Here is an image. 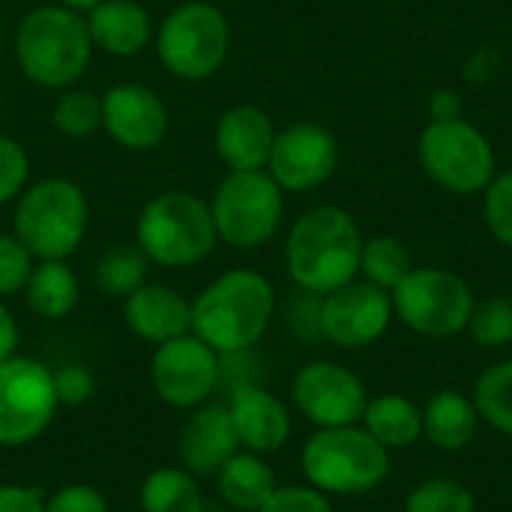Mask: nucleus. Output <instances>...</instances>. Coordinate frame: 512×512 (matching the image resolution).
I'll return each instance as SVG.
<instances>
[{
    "mask_svg": "<svg viewBox=\"0 0 512 512\" xmlns=\"http://www.w3.org/2000/svg\"><path fill=\"white\" fill-rule=\"evenodd\" d=\"M258 512H333L324 492L312 486H282Z\"/></svg>",
    "mask_w": 512,
    "mask_h": 512,
    "instance_id": "36",
    "label": "nucleus"
},
{
    "mask_svg": "<svg viewBox=\"0 0 512 512\" xmlns=\"http://www.w3.org/2000/svg\"><path fill=\"white\" fill-rule=\"evenodd\" d=\"M393 309L405 327L423 336H456L468 330L474 294L450 270L420 267L393 288Z\"/></svg>",
    "mask_w": 512,
    "mask_h": 512,
    "instance_id": "9",
    "label": "nucleus"
},
{
    "mask_svg": "<svg viewBox=\"0 0 512 512\" xmlns=\"http://www.w3.org/2000/svg\"><path fill=\"white\" fill-rule=\"evenodd\" d=\"M168 105L144 84H114L102 93V129L123 150H153L168 135Z\"/></svg>",
    "mask_w": 512,
    "mask_h": 512,
    "instance_id": "16",
    "label": "nucleus"
},
{
    "mask_svg": "<svg viewBox=\"0 0 512 512\" xmlns=\"http://www.w3.org/2000/svg\"><path fill=\"white\" fill-rule=\"evenodd\" d=\"M93 48L111 57H135L153 36L150 12L135 0H105L87 12Z\"/></svg>",
    "mask_w": 512,
    "mask_h": 512,
    "instance_id": "21",
    "label": "nucleus"
},
{
    "mask_svg": "<svg viewBox=\"0 0 512 512\" xmlns=\"http://www.w3.org/2000/svg\"><path fill=\"white\" fill-rule=\"evenodd\" d=\"M126 327L153 345L192 333V303L168 285H141L123 303Z\"/></svg>",
    "mask_w": 512,
    "mask_h": 512,
    "instance_id": "18",
    "label": "nucleus"
},
{
    "mask_svg": "<svg viewBox=\"0 0 512 512\" xmlns=\"http://www.w3.org/2000/svg\"><path fill=\"white\" fill-rule=\"evenodd\" d=\"M363 429L387 450H408L423 435V411L408 396H378L363 411Z\"/></svg>",
    "mask_w": 512,
    "mask_h": 512,
    "instance_id": "25",
    "label": "nucleus"
},
{
    "mask_svg": "<svg viewBox=\"0 0 512 512\" xmlns=\"http://www.w3.org/2000/svg\"><path fill=\"white\" fill-rule=\"evenodd\" d=\"M240 441L228 414V405H204L180 432V465L192 477L216 474L234 453Z\"/></svg>",
    "mask_w": 512,
    "mask_h": 512,
    "instance_id": "19",
    "label": "nucleus"
},
{
    "mask_svg": "<svg viewBox=\"0 0 512 512\" xmlns=\"http://www.w3.org/2000/svg\"><path fill=\"white\" fill-rule=\"evenodd\" d=\"M135 240L159 267L183 270L201 264L219 240L210 201L186 189H165L153 195L138 213Z\"/></svg>",
    "mask_w": 512,
    "mask_h": 512,
    "instance_id": "4",
    "label": "nucleus"
},
{
    "mask_svg": "<svg viewBox=\"0 0 512 512\" xmlns=\"http://www.w3.org/2000/svg\"><path fill=\"white\" fill-rule=\"evenodd\" d=\"M219 372H222L219 354L195 333L156 345L150 363L153 390L171 408L204 405L219 384Z\"/></svg>",
    "mask_w": 512,
    "mask_h": 512,
    "instance_id": "12",
    "label": "nucleus"
},
{
    "mask_svg": "<svg viewBox=\"0 0 512 512\" xmlns=\"http://www.w3.org/2000/svg\"><path fill=\"white\" fill-rule=\"evenodd\" d=\"M0 512H45V495L36 486H0Z\"/></svg>",
    "mask_w": 512,
    "mask_h": 512,
    "instance_id": "39",
    "label": "nucleus"
},
{
    "mask_svg": "<svg viewBox=\"0 0 512 512\" xmlns=\"http://www.w3.org/2000/svg\"><path fill=\"white\" fill-rule=\"evenodd\" d=\"M339 165L336 138L318 123H294L276 135L270 150V177L282 192H306L330 180Z\"/></svg>",
    "mask_w": 512,
    "mask_h": 512,
    "instance_id": "15",
    "label": "nucleus"
},
{
    "mask_svg": "<svg viewBox=\"0 0 512 512\" xmlns=\"http://www.w3.org/2000/svg\"><path fill=\"white\" fill-rule=\"evenodd\" d=\"M228 414L237 432L240 447L249 453H276L288 444L291 438V417L288 408L264 387L258 384H243L231 393Z\"/></svg>",
    "mask_w": 512,
    "mask_h": 512,
    "instance_id": "17",
    "label": "nucleus"
},
{
    "mask_svg": "<svg viewBox=\"0 0 512 512\" xmlns=\"http://www.w3.org/2000/svg\"><path fill=\"white\" fill-rule=\"evenodd\" d=\"M78 276L66 261H39L24 285V300L33 315L45 321H63L78 306Z\"/></svg>",
    "mask_w": 512,
    "mask_h": 512,
    "instance_id": "24",
    "label": "nucleus"
},
{
    "mask_svg": "<svg viewBox=\"0 0 512 512\" xmlns=\"http://www.w3.org/2000/svg\"><path fill=\"white\" fill-rule=\"evenodd\" d=\"M282 189L264 171H231L210 198L219 240L234 249H255L273 240L282 225Z\"/></svg>",
    "mask_w": 512,
    "mask_h": 512,
    "instance_id": "8",
    "label": "nucleus"
},
{
    "mask_svg": "<svg viewBox=\"0 0 512 512\" xmlns=\"http://www.w3.org/2000/svg\"><path fill=\"white\" fill-rule=\"evenodd\" d=\"M486 222L504 246H512V171L498 177L495 183H489Z\"/></svg>",
    "mask_w": 512,
    "mask_h": 512,
    "instance_id": "35",
    "label": "nucleus"
},
{
    "mask_svg": "<svg viewBox=\"0 0 512 512\" xmlns=\"http://www.w3.org/2000/svg\"><path fill=\"white\" fill-rule=\"evenodd\" d=\"M141 512H204V495L183 468H156L138 492Z\"/></svg>",
    "mask_w": 512,
    "mask_h": 512,
    "instance_id": "26",
    "label": "nucleus"
},
{
    "mask_svg": "<svg viewBox=\"0 0 512 512\" xmlns=\"http://www.w3.org/2000/svg\"><path fill=\"white\" fill-rule=\"evenodd\" d=\"M147 264L150 258L138 246H114L111 252L102 255L96 264V288L108 297H129L147 282Z\"/></svg>",
    "mask_w": 512,
    "mask_h": 512,
    "instance_id": "27",
    "label": "nucleus"
},
{
    "mask_svg": "<svg viewBox=\"0 0 512 512\" xmlns=\"http://www.w3.org/2000/svg\"><path fill=\"white\" fill-rule=\"evenodd\" d=\"M27 177H30V159L24 147L12 135L0 132V204L15 201L27 189Z\"/></svg>",
    "mask_w": 512,
    "mask_h": 512,
    "instance_id": "34",
    "label": "nucleus"
},
{
    "mask_svg": "<svg viewBox=\"0 0 512 512\" xmlns=\"http://www.w3.org/2000/svg\"><path fill=\"white\" fill-rule=\"evenodd\" d=\"M216 153L231 171H264L276 141L270 117L255 105H234L216 123Z\"/></svg>",
    "mask_w": 512,
    "mask_h": 512,
    "instance_id": "20",
    "label": "nucleus"
},
{
    "mask_svg": "<svg viewBox=\"0 0 512 512\" xmlns=\"http://www.w3.org/2000/svg\"><path fill=\"white\" fill-rule=\"evenodd\" d=\"M90 222L84 189L66 177H48L15 198L12 234L33 261H66L78 252Z\"/></svg>",
    "mask_w": 512,
    "mask_h": 512,
    "instance_id": "5",
    "label": "nucleus"
},
{
    "mask_svg": "<svg viewBox=\"0 0 512 512\" xmlns=\"http://www.w3.org/2000/svg\"><path fill=\"white\" fill-rule=\"evenodd\" d=\"M393 318V297L372 282H348L318 306V330L339 348H366L384 336Z\"/></svg>",
    "mask_w": 512,
    "mask_h": 512,
    "instance_id": "14",
    "label": "nucleus"
},
{
    "mask_svg": "<svg viewBox=\"0 0 512 512\" xmlns=\"http://www.w3.org/2000/svg\"><path fill=\"white\" fill-rule=\"evenodd\" d=\"M474 408L492 429L512 435V360L489 366L474 384Z\"/></svg>",
    "mask_w": 512,
    "mask_h": 512,
    "instance_id": "28",
    "label": "nucleus"
},
{
    "mask_svg": "<svg viewBox=\"0 0 512 512\" xmlns=\"http://www.w3.org/2000/svg\"><path fill=\"white\" fill-rule=\"evenodd\" d=\"M0 114H3V90H0Z\"/></svg>",
    "mask_w": 512,
    "mask_h": 512,
    "instance_id": "43",
    "label": "nucleus"
},
{
    "mask_svg": "<svg viewBox=\"0 0 512 512\" xmlns=\"http://www.w3.org/2000/svg\"><path fill=\"white\" fill-rule=\"evenodd\" d=\"M96 390V381L90 375V369L78 366V363H69V366H60L54 372V393H57V402L60 405H84Z\"/></svg>",
    "mask_w": 512,
    "mask_h": 512,
    "instance_id": "38",
    "label": "nucleus"
},
{
    "mask_svg": "<svg viewBox=\"0 0 512 512\" xmlns=\"http://www.w3.org/2000/svg\"><path fill=\"white\" fill-rule=\"evenodd\" d=\"M297 411L318 429L357 426L369 405L363 381L339 363H306L291 381Z\"/></svg>",
    "mask_w": 512,
    "mask_h": 512,
    "instance_id": "13",
    "label": "nucleus"
},
{
    "mask_svg": "<svg viewBox=\"0 0 512 512\" xmlns=\"http://www.w3.org/2000/svg\"><path fill=\"white\" fill-rule=\"evenodd\" d=\"M432 120L435 123H441V120H459V114H462V99H459V93H453V90H438L435 96H432Z\"/></svg>",
    "mask_w": 512,
    "mask_h": 512,
    "instance_id": "40",
    "label": "nucleus"
},
{
    "mask_svg": "<svg viewBox=\"0 0 512 512\" xmlns=\"http://www.w3.org/2000/svg\"><path fill=\"white\" fill-rule=\"evenodd\" d=\"M231 48L228 15L210 0L174 6L156 30L159 63L183 81H204L219 72Z\"/></svg>",
    "mask_w": 512,
    "mask_h": 512,
    "instance_id": "7",
    "label": "nucleus"
},
{
    "mask_svg": "<svg viewBox=\"0 0 512 512\" xmlns=\"http://www.w3.org/2000/svg\"><path fill=\"white\" fill-rule=\"evenodd\" d=\"M303 474L312 489L324 495H363L378 489L390 474V450L366 429L336 426L318 429L303 453Z\"/></svg>",
    "mask_w": 512,
    "mask_h": 512,
    "instance_id": "6",
    "label": "nucleus"
},
{
    "mask_svg": "<svg viewBox=\"0 0 512 512\" xmlns=\"http://www.w3.org/2000/svg\"><path fill=\"white\" fill-rule=\"evenodd\" d=\"M420 159L435 183L459 195L486 189L495 174L489 141L465 120H432L420 138Z\"/></svg>",
    "mask_w": 512,
    "mask_h": 512,
    "instance_id": "11",
    "label": "nucleus"
},
{
    "mask_svg": "<svg viewBox=\"0 0 512 512\" xmlns=\"http://www.w3.org/2000/svg\"><path fill=\"white\" fill-rule=\"evenodd\" d=\"M33 270V255L15 234H0V300L24 291Z\"/></svg>",
    "mask_w": 512,
    "mask_h": 512,
    "instance_id": "33",
    "label": "nucleus"
},
{
    "mask_svg": "<svg viewBox=\"0 0 512 512\" xmlns=\"http://www.w3.org/2000/svg\"><path fill=\"white\" fill-rule=\"evenodd\" d=\"M45 512H108V501L102 498L99 489L72 483L45 498Z\"/></svg>",
    "mask_w": 512,
    "mask_h": 512,
    "instance_id": "37",
    "label": "nucleus"
},
{
    "mask_svg": "<svg viewBox=\"0 0 512 512\" xmlns=\"http://www.w3.org/2000/svg\"><path fill=\"white\" fill-rule=\"evenodd\" d=\"M360 270L366 279L378 288H396L414 267H411V252L405 249L402 240L396 237H375L363 243L360 252Z\"/></svg>",
    "mask_w": 512,
    "mask_h": 512,
    "instance_id": "29",
    "label": "nucleus"
},
{
    "mask_svg": "<svg viewBox=\"0 0 512 512\" xmlns=\"http://www.w3.org/2000/svg\"><path fill=\"white\" fill-rule=\"evenodd\" d=\"M99 3H105V0H60V6L75 9V12H90V9H96Z\"/></svg>",
    "mask_w": 512,
    "mask_h": 512,
    "instance_id": "42",
    "label": "nucleus"
},
{
    "mask_svg": "<svg viewBox=\"0 0 512 512\" xmlns=\"http://www.w3.org/2000/svg\"><path fill=\"white\" fill-rule=\"evenodd\" d=\"M0 48H3V24H0Z\"/></svg>",
    "mask_w": 512,
    "mask_h": 512,
    "instance_id": "44",
    "label": "nucleus"
},
{
    "mask_svg": "<svg viewBox=\"0 0 512 512\" xmlns=\"http://www.w3.org/2000/svg\"><path fill=\"white\" fill-rule=\"evenodd\" d=\"M273 312V285L258 270H228L195 297L192 333L219 357L243 354L267 333Z\"/></svg>",
    "mask_w": 512,
    "mask_h": 512,
    "instance_id": "1",
    "label": "nucleus"
},
{
    "mask_svg": "<svg viewBox=\"0 0 512 512\" xmlns=\"http://www.w3.org/2000/svg\"><path fill=\"white\" fill-rule=\"evenodd\" d=\"M54 372L33 357H9L0 363V447H24L36 441L57 411Z\"/></svg>",
    "mask_w": 512,
    "mask_h": 512,
    "instance_id": "10",
    "label": "nucleus"
},
{
    "mask_svg": "<svg viewBox=\"0 0 512 512\" xmlns=\"http://www.w3.org/2000/svg\"><path fill=\"white\" fill-rule=\"evenodd\" d=\"M468 330H471V339L480 348H504V345H510L512 303L507 297H492V300H483L480 306L474 303Z\"/></svg>",
    "mask_w": 512,
    "mask_h": 512,
    "instance_id": "32",
    "label": "nucleus"
},
{
    "mask_svg": "<svg viewBox=\"0 0 512 512\" xmlns=\"http://www.w3.org/2000/svg\"><path fill=\"white\" fill-rule=\"evenodd\" d=\"M51 123L66 138L93 135L96 129H102V96H93L90 90L66 87L54 102Z\"/></svg>",
    "mask_w": 512,
    "mask_h": 512,
    "instance_id": "30",
    "label": "nucleus"
},
{
    "mask_svg": "<svg viewBox=\"0 0 512 512\" xmlns=\"http://www.w3.org/2000/svg\"><path fill=\"white\" fill-rule=\"evenodd\" d=\"M87 18L60 3L30 9L15 30V57L27 81L45 90L72 87L90 66Z\"/></svg>",
    "mask_w": 512,
    "mask_h": 512,
    "instance_id": "3",
    "label": "nucleus"
},
{
    "mask_svg": "<svg viewBox=\"0 0 512 512\" xmlns=\"http://www.w3.org/2000/svg\"><path fill=\"white\" fill-rule=\"evenodd\" d=\"M15 348H18V324L0 300V363L15 357Z\"/></svg>",
    "mask_w": 512,
    "mask_h": 512,
    "instance_id": "41",
    "label": "nucleus"
},
{
    "mask_svg": "<svg viewBox=\"0 0 512 512\" xmlns=\"http://www.w3.org/2000/svg\"><path fill=\"white\" fill-rule=\"evenodd\" d=\"M477 426L480 414L474 408V399L459 390H441L423 408V435L438 450H465L474 441Z\"/></svg>",
    "mask_w": 512,
    "mask_h": 512,
    "instance_id": "22",
    "label": "nucleus"
},
{
    "mask_svg": "<svg viewBox=\"0 0 512 512\" xmlns=\"http://www.w3.org/2000/svg\"><path fill=\"white\" fill-rule=\"evenodd\" d=\"M360 228L348 210L321 204L306 210L285 243V267L297 288L327 297L360 270Z\"/></svg>",
    "mask_w": 512,
    "mask_h": 512,
    "instance_id": "2",
    "label": "nucleus"
},
{
    "mask_svg": "<svg viewBox=\"0 0 512 512\" xmlns=\"http://www.w3.org/2000/svg\"><path fill=\"white\" fill-rule=\"evenodd\" d=\"M405 512H474V495L456 480L435 477L408 492Z\"/></svg>",
    "mask_w": 512,
    "mask_h": 512,
    "instance_id": "31",
    "label": "nucleus"
},
{
    "mask_svg": "<svg viewBox=\"0 0 512 512\" xmlns=\"http://www.w3.org/2000/svg\"><path fill=\"white\" fill-rule=\"evenodd\" d=\"M216 486L228 507L243 512H258L279 489L273 468L258 453H234L216 471Z\"/></svg>",
    "mask_w": 512,
    "mask_h": 512,
    "instance_id": "23",
    "label": "nucleus"
}]
</instances>
